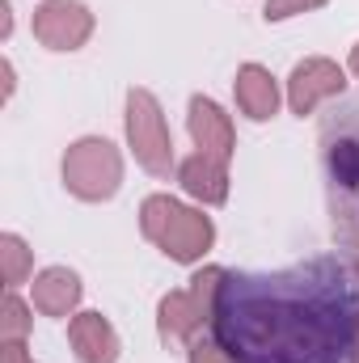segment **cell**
Wrapping results in <instances>:
<instances>
[{
    "label": "cell",
    "mask_w": 359,
    "mask_h": 363,
    "mask_svg": "<svg viewBox=\"0 0 359 363\" xmlns=\"http://www.w3.org/2000/svg\"><path fill=\"white\" fill-rule=\"evenodd\" d=\"M211 334L228 363H351L355 262L317 254L283 271H228L216 287Z\"/></svg>",
    "instance_id": "6da1fadb"
},
{
    "label": "cell",
    "mask_w": 359,
    "mask_h": 363,
    "mask_svg": "<svg viewBox=\"0 0 359 363\" xmlns=\"http://www.w3.org/2000/svg\"><path fill=\"white\" fill-rule=\"evenodd\" d=\"M321 178L334 237L359 254V101H338L321 114Z\"/></svg>",
    "instance_id": "7a4b0ae2"
}]
</instances>
